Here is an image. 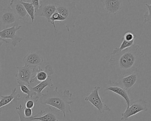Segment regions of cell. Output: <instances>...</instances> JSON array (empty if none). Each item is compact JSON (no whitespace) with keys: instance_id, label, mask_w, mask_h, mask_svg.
Here are the masks:
<instances>
[{"instance_id":"16","label":"cell","mask_w":151,"mask_h":121,"mask_svg":"<svg viewBox=\"0 0 151 121\" xmlns=\"http://www.w3.org/2000/svg\"><path fill=\"white\" fill-rule=\"evenodd\" d=\"M1 99L0 100V109L3 107L8 105L12 102L17 103L18 101L21 99L22 95L18 93L17 91V88H14L12 90V93L10 95L7 96L0 95ZM1 111L0 110V114H1Z\"/></svg>"},{"instance_id":"15","label":"cell","mask_w":151,"mask_h":121,"mask_svg":"<svg viewBox=\"0 0 151 121\" xmlns=\"http://www.w3.org/2000/svg\"><path fill=\"white\" fill-rule=\"evenodd\" d=\"M9 6L19 20H25L29 17L24 6L21 3V0H12Z\"/></svg>"},{"instance_id":"10","label":"cell","mask_w":151,"mask_h":121,"mask_svg":"<svg viewBox=\"0 0 151 121\" xmlns=\"http://www.w3.org/2000/svg\"><path fill=\"white\" fill-rule=\"evenodd\" d=\"M63 114L58 109L49 107L46 110H43V114L40 116L33 117V121H59L63 119Z\"/></svg>"},{"instance_id":"9","label":"cell","mask_w":151,"mask_h":121,"mask_svg":"<svg viewBox=\"0 0 151 121\" xmlns=\"http://www.w3.org/2000/svg\"><path fill=\"white\" fill-rule=\"evenodd\" d=\"M22 27L21 25L14 26L0 31V37L3 39H11L13 47L16 48L17 44L21 43L23 40L22 38L20 37L17 35V32L20 30Z\"/></svg>"},{"instance_id":"29","label":"cell","mask_w":151,"mask_h":121,"mask_svg":"<svg viewBox=\"0 0 151 121\" xmlns=\"http://www.w3.org/2000/svg\"><path fill=\"white\" fill-rule=\"evenodd\" d=\"M2 42L6 43V44H9V42L7 40L3 39L0 37V46L2 45Z\"/></svg>"},{"instance_id":"17","label":"cell","mask_w":151,"mask_h":121,"mask_svg":"<svg viewBox=\"0 0 151 121\" xmlns=\"http://www.w3.org/2000/svg\"><path fill=\"white\" fill-rule=\"evenodd\" d=\"M106 91H111L116 94H118L119 96L122 97L124 100L127 104V108L129 107L130 104L131 100L129 97V91L125 90L124 88L118 85H110L107 86L106 88Z\"/></svg>"},{"instance_id":"7","label":"cell","mask_w":151,"mask_h":121,"mask_svg":"<svg viewBox=\"0 0 151 121\" xmlns=\"http://www.w3.org/2000/svg\"><path fill=\"white\" fill-rule=\"evenodd\" d=\"M40 7L35 13V16L43 17L50 23L51 17L56 11L55 1H40Z\"/></svg>"},{"instance_id":"2","label":"cell","mask_w":151,"mask_h":121,"mask_svg":"<svg viewBox=\"0 0 151 121\" xmlns=\"http://www.w3.org/2000/svg\"><path fill=\"white\" fill-rule=\"evenodd\" d=\"M72 93L69 90L60 92L58 87L54 90L50 87L46 93L40 98L39 101L41 104L47 105L61 111L63 117H66V113L71 112V105L74 102L72 99Z\"/></svg>"},{"instance_id":"30","label":"cell","mask_w":151,"mask_h":121,"mask_svg":"<svg viewBox=\"0 0 151 121\" xmlns=\"http://www.w3.org/2000/svg\"><path fill=\"white\" fill-rule=\"evenodd\" d=\"M2 64H1V62L0 61V75H1V73L2 71Z\"/></svg>"},{"instance_id":"19","label":"cell","mask_w":151,"mask_h":121,"mask_svg":"<svg viewBox=\"0 0 151 121\" xmlns=\"http://www.w3.org/2000/svg\"><path fill=\"white\" fill-rule=\"evenodd\" d=\"M17 83H18V85L20 86V89H21L22 92L27 94V96L25 97V99L26 100L33 98L34 101L36 102L39 101L40 98L41 97L38 95L35 92L33 91L32 90H31L29 87L30 85L28 86L23 83H21V82H17Z\"/></svg>"},{"instance_id":"23","label":"cell","mask_w":151,"mask_h":121,"mask_svg":"<svg viewBox=\"0 0 151 121\" xmlns=\"http://www.w3.org/2000/svg\"><path fill=\"white\" fill-rule=\"evenodd\" d=\"M17 114L20 118V121H34L32 120V116L30 117H26L24 115L23 107L22 104L16 108Z\"/></svg>"},{"instance_id":"21","label":"cell","mask_w":151,"mask_h":121,"mask_svg":"<svg viewBox=\"0 0 151 121\" xmlns=\"http://www.w3.org/2000/svg\"><path fill=\"white\" fill-rule=\"evenodd\" d=\"M134 41L135 40H132L131 41H127L124 40L123 38H122V42L121 43V45L118 47H116L113 50V52L111 53V55L115 54L116 53H119L126 48L130 47L134 45Z\"/></svg>"},{"instance_id":"13","label":"cell","mask_w":151,"mask_h":121,"mask_svg":"<svg viewBox=\"0 0 151 121\" xmlns=\"http://www.w3.org/2000/svg\"><path fill=\"white\" fill-rule=\"evenodd\" d=\"M23 61L24 66L35 68L42 64L44 62V59L39 53L34 52L26 55L23 59Z\"/></svg>"},{"instance_id":"18","label":"cell","mask_w":151,"mask_h":121,"mask_svg":"<svg viewBox=\"0 0 151 121\" xmlns=\"http://www.w3.org/2000/svg\"><path fill=\"white\" fill-rule=\"evenodd\" d=\"M53 86V84L52 76H49L47 78L46 80L40 82L36 86L32 87L30 86L29 87L31 90H32L33 91L36 93L38 95L41 97L44 94L42 93V91L46 87H49L50 88V87H52Z\"/></svg>"},{"instance_id":"11","label":"cell","mask_w":151,"mask_h":121,"mask_svg":"<svg viewBox=\"0 0 151 121\" xmlns=\"http://www.w3.org/2000/svg\"><path fill=\"white\" fill-rule=\"evenodd\" d=\"M138 72H135L130 74L127 76L123 77L116 82L109 84L111 85H115L121 86L125 90L129 91L130 88L137 83Z\"/></svg>"},{"instance_id":"1","label":"cell","mask_w":151,"mask_h":121,"mask_svg":"<svg viewBox=\"0 0 151 121\" xmlns=\"http://www.w3.org/2000/svg\"><path fill=\"white\" fill-rule=\"evenodd\" d=\"M145 59L144 50L136 44L119 53L111 54L109 63L114 77L109 80V84L116 82L126 75L138 72Z\"/></svg>"},{"instance_id":"24","label":"cell","mask_w":151,"mask_h":121,"mask_svg":"<svg viewBox=\"0 0 151 121\" xmlns=\"http://www.w3.org/2000/svg\"><path fill=\"white\" fill-rule=\"evenodd\" d=\"M145 6L147 7V11L144 14V23H145L149 24H151V5H148V4H146Z\"/></svg>"},{"instance_id":"3","label":"cell","mask_w":151,"mask_h":121,"mask_svg":"<svg viewBox=\"0 0 151 121\" xmlns=\"http://www.w3.org/2000/svg\"><path fill=\"white\" fill-rule=\"evenodd\" d=\"M56 12L65 18L61 24L65 25L67 31L70 32L76 26V21L82 12L77 8L76 2L71 1H55Z\"/></svg>"},{"instance_id":"6","label":"cell","mask_w":151,"mask_h":121,"mask_svg":"<svg viewBox=\"0 0 151 121\" xmlns=\"http://www.w3.org/2000/svg\"><path fill=\"white\" fill-rule=\"evenodd\" d=\"M19 21L11 8L9 6L0 12V23L5 28L19 26Z\"/></svg>"},{"instance_id":"12","label":"cell","mask_w":151,"mask_h":121,"mask_svg":"<svg viewBox=\"0 0 151 121\" xmlns=\"http://www.w3.org/2000/svg\"><path fill=\"white\" fill-rule=\"evenodd\" d=\"M36 76L31 80L30 84L35 82H43L47 79L49 76H52L54 74V71L52 65L49 64L45 67L43 71L40 67L36 68Z\"/></svg>"},{"instance_id":"25","label":"cell","mask_w":151,"mask_h":121,"mask_svg":"<svg viewBox=\"0 0 151 121\" xmlns=\"http://www.w3.org/2000/svg\"><path fill=\"white\" fill-rule=\"evenodd\" d=\"M137 37V36L132 32H125V34L123 37L122 38L126 41H131L135 40Z\"/></svg>"},{"instance_id":"4","label":"cell","mask_w":151,"mask_h":121,"mask_svg":"<svg viewBox=\"0 0 151 121\" xmlns=\"http://www.w3.org/2000/svg\"><path fill=\"white\" fill-rule=\"evenodd\" d=\"M100 86H96L88 96L84 99L85 101L89 102L97 108L100 114H103L106 111H111V109L108 105L105 103L102 98L99 94Z\"/></svg>"},{"instance_id":"26","label":"cell","mask_w":151,"mask_h":121,"mask_svg":"<svg viewBox=\"0 0 151 121\" xmlns=\"http://www.w3.org/2000/svg\"><path fill=\"white\" fill-rule=\"evenodd\" d=\"M31 3L33 5L35 9V12L36 13L39 9L40 7V3L39 0H31Z\"/></svg>"},{"instance_id":"20","label":"cell","mask_w":151,"mask_h":121,"mask_svg":"<svg viewBox=\"0 0 151 121\" xmlns=\"http://www.w3.org/2000/svg\"><path fill=\"white\" fill-rule=\"evenodd\" d=\"M21 2L24 6L27 14H28L29 16L30 17L32 22V23L34 22V20H35V9H34L33 5L31 3L26 2V1H24L23 0H21Z\"/></svg>"},{"instance_id":"8","label":"cell","mask_w":151,"mask_h":121,"mask_svg":"<svg viewBox=\"0 0 151 121\" xmlns=\"http://www.w3.org/2000/svg\"><path fill=\"white\" fill-rule=\"evenodd\" d=\"M17 72L15 75L17 82H21L28 86L30 85V82L36 74V68H32L28 66L17 67Z\"/></svg>"},{"instance_id":"14","label":"cell","mask_w":151,"mask_h":121,"mask_svg":"<svg viewBox=\"0 0 151 121\" xmlns=\"http://www.w3.org/2000/svg\"><path fill=\"white\" fill-rule=\"evenodd\" d=\"M104 9L108 14L116 15L122 7L124 1L119 0H101L100 1Z\"/></svg>"},{"instance_id":"27","label":"cell","mask_w":151,"mask_h":121,"mask_svg":"<svg viewBox=\"0 0 151 121\" xmlns=\"http://www.w3.org/2000/svg\"><path fill=\"white\" fill-rule=\"evenodd\" d=\"M25 106L27 108L31 109H32L35 106V102L33 100H28L25 102Z\"/></svg>"},{"instance_id":"28","label":"cell","mask_w":151,"mask_h":121,"mask_svg":"<svg viewBox=\"0 0 151 121\" xmlns=\"http://www.w3.org/2000/svg\"><path fill=\"white\" fill-rule=\"evenodd\" d=\"M24 115L26 117H30L32 116V110L31 109L26 108L24 110Z\"/></svg>"},{"instance_id":"22","label":"cell","mask_w":151,"mask_h":121,"mask_svg":"<svg viewBox=\"0 0 151 121\" xmlns=\"http://www.w3.org/2000/svg\"><path fill=\"white\" fill-rule=\"evenodd\" d=\"M65 19L60 14L57 13V12H55L53 14L51 17L50 19V23L52 24L53 25L54 28L55 30V31L57 32V29H56V26H55V21H59L60 22V23L63 22L65 21Z\"/></svg>"},{"instance_id":"5","label":"cell","mask_w":151,"mask_h":121,"mask_svg":"<svg viewBox=\"0 0 151 121\" xmlns=\"http://www.w3.org/2000/svg\"><path fill=\"white\" fill-rule=\"evenodd\" d=\"M147 110V103L146 101L142 99L131 102L129 107L126 109L124 112L121 114V120L127 121L130 117L135 115L141 111Z\"/></svg>"}]
</instances>
